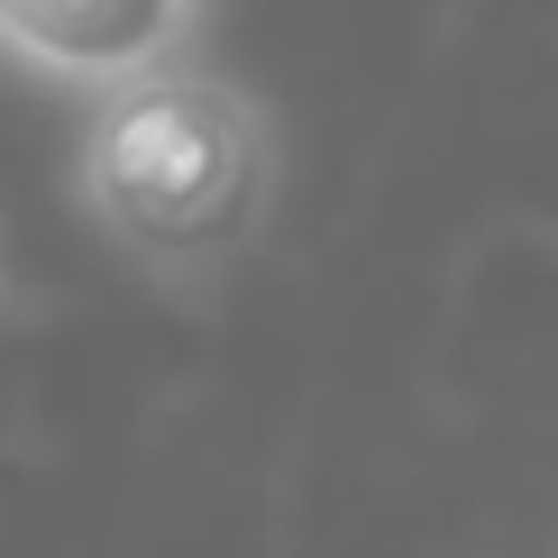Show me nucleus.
I'll return each mask as SVG.
<instances>
[{
  "label": "nucleus",
  "instance_id": "nucleus-1",
  "mask_svg": "<svg viewBox=\"0 0 558 558\" xmlns=\"http://www.w3.org/2000/svg\"><path fill=\"white\" fill-rule=\"evenodd\" d=\"M275 110L202 56L101 92L74 137V211L156 293H211L220 275H239L275 220Z\"/></svg>",
  "mask_w": 558,
  "mask_h": 558
},
{
  "label": "nucleus",
  "instance_id": "nucleus-2",
  "mask_svg": "<svg viewBox=\"0 0 558 558\" xmlns=\"http://www.w3.org/2000/svg\"><path fill=\"white\" fill-rule=\"evenodd\" d=\"M202 56V0H0V64L46 92H120Z\"/></svg>",
  "mask_w": 558,
  "mask_h": 558
}]
</instances>
